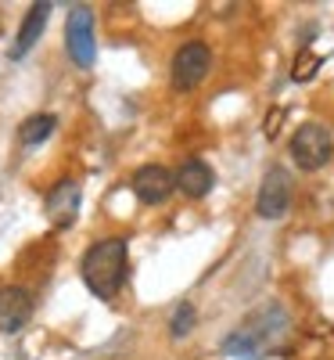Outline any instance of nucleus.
Listing matches in <instances>:
<instances>
[{"mask_svg": "<svg viewBox=\"0 0 334 360\" xmlns=\"http://www.w3.org/2000/svg\"><path fill=\"white\" fill-rule=\"evenodd\" d=\"M284 339H288V314L277 303H266L252 317H245V324L234 335H227L223 349L237 360H262L266 353L284 346Z\"/></svg>", "mask_w": 334, "mask_h": 360, "instance_id": "f257e3e1", "label": "nucleus"}, {"mask_svg": "<svg viewBox=\"0 0 334 360\" xmlns=\"http://www.w3.org/2000/svg\"><path fill=\"white\" fill-rule=\"evenodd\" d=\"M126 259H130L126 238H101V242L86 249V256L79 263L83 285L98 299H115L119 288L126 285Z\"/></svg>", "mask_w": 334, "mask_h": 360, "instance_id": "f03ea898", "label": "nucleus"}, {"mask_svg": "<svg viewBox=\"0 0 334 360\" xmlns=\"http://www.w3.org/2000/svg\"><path fill=\"white\" fill-rule=\"evenodd\" d=\"M291 159L302 166V169H323L334 155V137L323 123H306L291 134Z\"/></svg>", "mask_w": 334, "mask_h": 360, "instance_id": "7ed1b4c3", "label": "nucleus"}, {"mask_svg": "<svg viewBox=\"0 0 334 360\" xmlns=\"http://www.w3.org/2000/svg\"><path fill=\"white\" fill-rule=\"evenodd\" d=\"M212 72V51L198 40L184 44L176 54H173V65H169V76H173V86L176 90H194L205 83V76Z\"/></svg>", "mask_w": 334, "mask_h": 360, "instance_id": "20e7f679", "label": "nucleus"}, {"mask_svg": "<svg viewBox=\"0 0 334 360\" xmlns=\"http://www.w3.org/2000/svg\"><path fill=\"white\" fill-rule=\"evenodd\" d=\"M65 47H69V58L79 65V69H90L98 58V44H94V11L86 4H76L69 11V22H65Z\"/></svg>", "mask_w": 334, "mask_h": 360, "instance_id": "39448f33", "label": "nucleus"}, {"mask_svg": "<svg viewBox=\"0 0 334 360\" xmlns=\"http://www.w3.org/2000/svg\"><path fill=\"white\" fill-rule=\"evenodd\" d=\"M291 205V173L273 166L266 169L262 184H259V198H255V213L262 220H281Z\"/></svg>", "mask_w": 334, "mask_h": 360, "instance_id": "423d86ee", "label": "nucleus"}, {"mask_svg": "<svg viewBox=\"0 0 334 360\" xmlns=\"http://www.w3.org/2000/svg\"><path fill=\"white\" fill-rule=\"evenodd\" d=\"M79 202H83L79 184H76L72 176H65V180H58V184L47 191L44 213H47V220H51L54 227H72L76 217H79Z\"/></svg>", "mask_w": 334, "mask_h": 360, "instance_id": "0eeeda50", "label": "nucleus"}, {"mask_svg": "<svg viewBox=\"0 0 334 360\" xmlns=\"http://www.w3.org/2000/svg\"><path fill=\"white\" fill-rule=\"evenodd\" d=\"M130 188H133V195L144 202V205H159V202H166L173 191H176V173H169L166 166H140L133 176H130Z\"/></svg>", "mask_w": 334, "mask_h": 360, "instance_id": "6e6552de", "label": "nucleus"}, {"mask_svg": "<svg viewBox=\"0 0 334 360\" xmlns=\"http://www.w3.org/2000/svg\"><path fill=\"white\" fill-rule=\"evenodd\" d=\"M29 317H33V295H29L25 288H18V285L0 288V332L4 335L22 332V328L29 324Z\"/></svg>", "mask_w": 334, "mask_h": 360, "instance_id": "1a4fd4ad", "label": "nucleus"}, {"mask_svg": "<svg viewBox=\"0 0 334 360\" xmlns=\"http://www.w3.org/2000/svg\"><path fill=\"white\" fill-rule=\"evenodd\" d=\"M51 11H54V8L47 4V0H44V4H33V8H29V15H25V22H22V29H18V37H15L11 51H8L15 62H18V58H25L29 51L36 47V40L44 37V29H47Z\"/></svg>", "mask_w": 334, "mask_h": 360, "instance_id": "9d476101", "label": "nucleus"}, {"mask_svg": "<svg viewBox=\"0 0 334 360\" xmlns=\"http://www.w3.org/2000/svg\"><path fill=\"white\" fill-rule=\"evenodd\" d=\"M212 184H216V173L201 159H187L176 169V191H184L187 198H205L212 191Z\"/></svg>", "mask_w": 334, "mask_h": 360, "instance_id": "9b49d317", "label": "nucleus"}, {"mask_svg": "<svg viewBox=\"0 0 334 360\" xmlns=\"http://www.w3.org/2000/svg\"><path fill=\"white\" fill-rule=\"evenodd\" d=\"M54 127H58V119L51 115V112H40V115H29L25 123L18 127V141L25 144V148H36V144H44L51 134H54Z\"/></svg>", "mask_w": 334, "mask_h": 360, "instance_id": "f8f14e48", "label": "nucleus"}, {"mask_svg": "<svg viewBox=\"0 0 334 360\" xmlns=\"http://www.w3.org/2000/svg\"><path fill=\"white\" fill-rule=\"evenodd\" d=\"M194 321H198L194 307H191V303H180L176 314H173V324H169V328H173V339H184L191 328H194Z\"/></svg>", "mask_w": 334, "mask_h": 360, "instance_id": "ddd939ff", "label": "nucleus"}, {"mask_svg": "<svg viewBox=\"0 0 334 360\" xmlns=\"http://www.w3.org/2000/svg\"><path fill=\"white\" fill-rule=\"evenodd\" d=\"M316 65H320V58H316V54H302V58H298V65H295V79H298V83H302V79H313Z\"/></svg>", "mask_w": 334, "mask_h": 360, "instance_id": "4468645a", "label": "nucleus"}]
</instances>
